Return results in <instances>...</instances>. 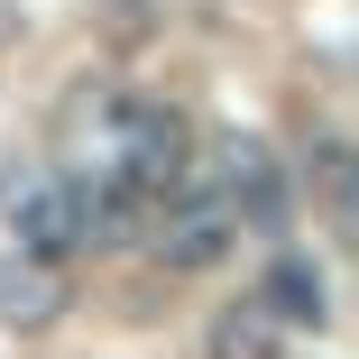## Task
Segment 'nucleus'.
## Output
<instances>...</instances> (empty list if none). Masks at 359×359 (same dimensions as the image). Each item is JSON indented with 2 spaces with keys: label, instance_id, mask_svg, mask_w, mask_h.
Instances as JSON below:
<instances>
[{
  "label": "nucleus",
  "instance_id": "nucleus-7",
  "mask_svg": "<svg viewBox=\"0 0 359 359\" xmlns=\"http://www.w3.org/2000/svg\"><path fill=\"white\" fill-rule=\"evenodd\" d=\"M258 304H267L285 332H323V323H332V313H323V276H313L304 258H276V267H267V295H258Z\"/></svg>",
  "mask_w": 359,
  "mask_h": 359
},
{
  "label": "nucleus",
  "instance_id": "nucleus-8",
  "mask_svg": "<svg viewBox=\"0 0 359 359\" xmlns=\"http://www.w3.org/2000/svg\"><path fill=\"white\" fill-rule=\"evenodd\" d=\"M332 212H341V231L359 240V157H341V166H332Z\"/></svg>",
  "mask_w": 359,
  "mask_h": 359
},
{
  "label": "nucleus",
  "instance_id": "nucleus-4",
  "mask_svg": "<svg viewBox=\"0 0 359 359\" xmlns=\"http://www.w3.org/2000/svg\"><path fill=\"white\" fill-rule=\"evenodd\" d=\"M203 184L240 203V222H285V175H276V148H258L249 129H222L203 138Z\"/></svg>",
  "mask_w": 359,
  "mask_h": 359
},
{
  "label": "nucleus",
  "instance_id": "nucleus-2",
  "mask_svg": "<svg viewBox=\"0 0 359 359\" xmlns=\"http://www.w3.org/2000/svg\"><path fill=\"white\" fill-rule=\"evenodd\" d=\"M102 175H120L129 194H175L194 184V129L166 102H111V157Z\"/></svg>",
  "mask_w": 359,
  "mask_h": 359
},
{
  "label": "nucleus",
  "instance_id": "nucleus-6",
  "mask_svg": "<svg viewBox=\"0 0 359 359\" xmlns=\"http://www.w3.org/2000/svg\"><path fill=\"white\" fill-rule=\"evenodd\" d=\"M212 359H285V323L249 295V304H222L212 313Z\"/></svg>",
  "mask_w": 359,
  "mask_h": 359
},
{
  "label": "nucleus",
  "instance_id": "nucleus-9",
  "mask_svg": "<svg viewBox=\"0 0 359 359\" xmlns=\"http://www.w3.org/2000/svg\"><path fill=\"white\" fill-rule=\"evenodd\" d=\"M19 46V0H0V55Z\"/></svg>",
  "mask_w": 359,
  "mask_h": 359
},
{
  "label": "nucleus",
  "instance_id": "nucleus-1",
  "mask_svg": "<svg viewBox=\"0 0 359 359\" xmlns=\"http://www.w3.org/2000/svg\"><path fill=\"white\" fill-rule=\"evenodd\" d=\"M0 222L37 258H74V249H93V194H83L74 166L19 157V166H0Z\"/></svg>",
  "mask_w": 359,
  "mask_h": 359
},
{
  "label": "nucleus",
  "instance_id": "nucleus-5",
  "mask_svg": "<svg viewBox=\"0 0 359 359\" xmlns=\"http://www.w3.org/2000/svg\"><path fill=\"white\" fill-rule=\"evenodd\" d=\"M65 304H74V285H65V258H37V249H10L0 258V332H46L65 323Z\"/></svg>",
  "mask_w": 359,
  "mask_h": 359
},
{
  "label": "nucleus",
  "instance_id": "nucleus-3",
  "mask_svg": "<svg viewBox=\"0 0 359 359\" xmlns=\"http://www.w3.org/2000/svg\"><path fill=\"white\" fill-rule=\"evenodd\" d=\"M240 203L231 194H212V184H175V203H166V222H157V258L175 267V276H203V267H222L231 249H240Z\"/></svg>",
  "mask_w": 359,
  "mask_h": 359
}]
</instances>
